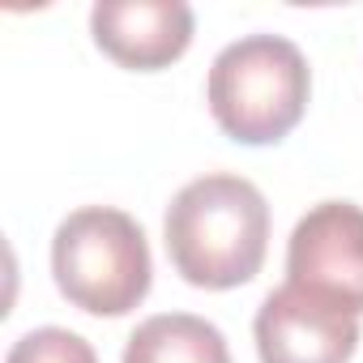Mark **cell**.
<instances>
[{
  "label": "cell",
  "mask_w": 363,
  "mask_h": 363,
  "mask_svg": "<svg viewBox=\"0 0 363 363\" xmlns=\"http://www.w3.org/2000/svg\"><path fill=\"white\" fill-rule=\"evenodd\" d=\"M175 274L201 291H231L261 274L269 252V206L244 175L210 171L179 189L162 218Z\"/></svg>",
  "instance_id": "1"
},
{
  "label": "cell",
  "mask_w": 363,
  "mask_h": 363,
  "mask_svg": "<svg viewBox=\"0 0 363 363\" xmlns=\"http://www.w3.org/2000/svg\"><path fill=\"white\" fill-rule=\"evenodd\" d=\"M312 69L282 35H244L227 43L206 82V103L218 128L240 145L282 141L308 111Z\"/></svg>",
  "instance_id": "2"
},
{
  "label": "cell",
  "mask_w": 363,
  "mask_h": 363,
  "mask_svg": "<svg viewBox=\"0 0 363 363\" xmlns=\"http://www.w3.org/2000/svg\"><path fill=\"white\" fill-rule=\"evenodd\" d=\"M52 274L60 295L90 316H128L154 278L145 231L111 206L73 210L52 235Z\"/></svg>",
  "instance_id": "3"
},
{
  "label": "cell",
  "mask_w": 363,
  "mask_h": 363,
  "mask_svg": "<svg viewBox=\"0 0 363 363\" xmlns=\"http://www.w3.org/2000/svg\"><path fill=\"white\" fill-rule=\"evenodd\" d=\"M261 363H350L359 350V316L342 303L282 282L252 320Z\"/></svg>",
  "instance_id": "4"
},
{
  "label": "cell",
  "mask_w": 363,
  "mask_h": 363,
  "mask_svg": "<svg viewBox=\"0 0 363 363\" xmlns=\"http://www.w3.org/2000/svg\"><path fill=\"white\" fill-rule=\"evenodd\" d=\"M286 282L363 316V206H312L286 240Z\"/></svg>",
  "instance_id": "5"
},
{
  "label": "cell",
  "mask_w": 363,
  "mask_h": 363,
  "mask_svg": "<svg viewBox=\"0 0 363 363\" xmlns=\"http://www.w3.org/2000/svg\"><path fill=\"white\" fill-rule=\"evenodd\" d=\"M197 18L184 0H99L90 9V35L124 69L154 73L189 52Z\"/></svg>",
  "instance_id": "6"
},
{
  "label": "cell",
  "mask_w": 363,
  "mask_h": 363,
  "mask_svg": "<svg viewBox=\"0 0 363 363\" xmlns=\"http://www.w3.org/2000/svg\"><path fill=\"white\" fill-rule=\"evenodd\" d=\"M124 363H231L218 325L193 312H158L128 333Z\"/></svg>",
  "instance_id": "7"
},
{
  "label": "cell",
  "mask_w": 363,
  "mask_h": 363,
  "mask_svg": "<svg viewBox=\"0 0 363 363\" xmlns=\"http://www.w3.org/2000/svg\"><path fill=\"white\" fill-rule=\"evenodd\" d=\"M5 363H99V354L82 333L60 329V325H43V329L22 333L9 346Z\"/></svg>",
  "instance_id": "8"
}]
</instances>
